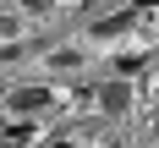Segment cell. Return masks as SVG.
<instances>
[{"label": "cell", "instance_id": "6da1fadb", "mask_svg": "<svg viewBox=\"0 0 159 148\" xmlns=\"http://www.w3.org/2000/svg\"><path fill=\"white\" fill-rule=\"evenodd\" d=\"M11 110H16V115H39V110H49V88H16V93H11Z\"/></svg>", "mask_w": 159, "mask_h": 148}, {"label": "cell", "instance_id": "7a4b0ae2", "mask_svg": "<svg viewBox=\"0 0 159 148\" xmlns=\"http://www.w3.org/2000/svg\"><path fill=\"white\" fill-rule=\"evenodd\" d=\"M99 104H104L110 115H121V110L132 104V88H126V82H104V93H99Z\"/></svg>", "mask_w": 159, "mask_h": 148}, {"label": "cell", "instance_id": "3957f363", "mask_svg": "<svg viewBox=\"0 0 159 148\" xmlns=\"http://www.w3.org/2000/svg\"><path fill=\"white\" fill-rule=\"evenodd\" d=\"M121 28H132V11H115V16H104V22H99V38H110V33H121Z\"/></svg>", "mask_w": 159, "mask_h": 148}, {"label": "cell", "instance_id": "277c9868", "mask_svg": "<svg viewBox=\"0 0 159 148\" xmlns=\"http://www.w3.org/2000/svg\"><path fill=\"white\" fill-rule=\"evenodd\" d=\"M44 6H49V0H22V11H44Z\"/></svg>", "mask_w": 159, "mask_h": 148}]
</instances>
